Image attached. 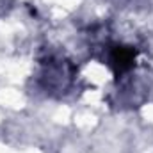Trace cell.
I'll return each mask as SVG.
<instances>
[{
    "mask_svg": "<svg viewBox=\"0 0 153 153\" xmlns=\"http://www.w3.org/2000/svg\"><path fill=\"white\" fill-rule=\"evenodd\" d=\"M111 66L114 68V71L119 73H125L128 71L132 66H134V61H135V50L132 46H116L114 50L111 52Z\"/></svg>",
    "mask_w": 153,
    "mask_h": 153,
    "instance_id": "cell-1",
    "label": "cell"
}]
</instances>
